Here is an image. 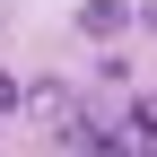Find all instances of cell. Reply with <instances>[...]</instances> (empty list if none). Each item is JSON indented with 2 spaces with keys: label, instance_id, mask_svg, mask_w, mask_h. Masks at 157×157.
<instances>
[{
  "label": "cell",
  "instance_id": "7a4b0ae2",
  "mask_svg": "<svg viewBox=\"0 0 157 157\" xmlns=\"http://www.w3.org/2000/svg\"><path fill=\"white\" fill-rule=\"evenodd\" d=\"M9 113H26V87H17V78L0 70V122H9Z\"/></svg>",
  "mask_w": 157,
  "mask_h": 157
},
{
  "label": "cell",
  "instance_id": "6da1fadb",
  "mask_svg": "<svg viewBox=\"0 0 157 157\" xmlns=\"http://www.w3.org/2000/svg\"><path fill=\"white\" fill-rule=\"evenodd\" d=\"M131 17H140L131 0H78V35H96V44H113V35H122Z\"/></svg>",
  "mask_w": 157,
  "mask_h": 157
}]
</instances>
